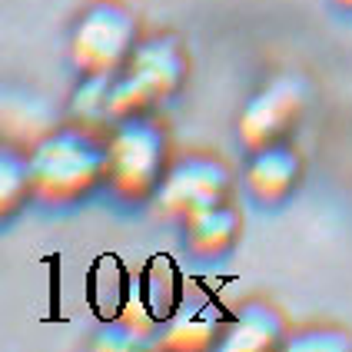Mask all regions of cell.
Listing matches in <instances>:
<instances>
[{"instance_id": "6da1fadb", "label": "cell", "mask_w": 352, "mask_h": 352, "mask_svg": "<svg viewBox=\"0 0 352 352\" xmlns=\"http://www.w3.org/2000/svg\"><path fill=\"white\" fill-rule=\"evenodd\" d=\"M34 193L50 203H74L107 183V146L87 130H57L37 140L30 153Z\"/></svg>"}, {"instance_id": "7a4b0ae2", "label": "cell", "mask_w": 352, "mask_h": 352, "mask_svg": "<svg viewBox=\"0 0 352 352\" xmlns=\"http://www.w3.org/2000/svg\"><path fill=\"white\" fill-rule=\"evenodd\" d=\"M166 137L143 117L120 120L107 143V183L126 199L157 193L166 176Z\"/></svg>"}, {"instance_id": "3957f363", "label": "cell", "mask_w": 352, "mask_h": 352, "mask_svg": "<svg viewBox=\"0 0 352 352\" xmlns=\"http://www.w3.org/2000/svg\"><path fill=\"white\" fill-rule=\"evenodd\" d=\"M137 17L120 7V3H94L83 17H80L74 40H70V54L74 63L83 70V77L107 74L113 77L120 67L130 60L137 50Z\"/></svg>"}, {"instance_id": "277c9868", "label": "cell", "mask_w": 352, "mask_h": 352, "mask_svg": "<svg viewBox=\"0 0 352 352\" xmlns=\"http://www.w3.org/2000/svg\"><path fill=\"white\" fill-rule=\"evenodd\" d=\"M306 110V83L293 74L273 77L256 94L243 117H239V137L250 150H263L283 143V137L296 126V120Z\"/></svg>"}, {"instance_id": "5b68a950", "label": "cell", "mask_w": 352, "mask_h": 352, "mask_svg": "<svg viewBox=\"0 0 352 352\" xmlns=\"http://www.w3.org/2000/svg\"><path fill=\"white\" fill-rule=\"evenodd\" d=\"M226 190H230V173L223 163L206 157H190L166 170L157 199L163 213L176 216V219H190L210 206H219Z\"/></svg>"}, {"instance_id": "8992f818", "label": "cell", "mask_w": 352, "mask_h": 352, "mask_svg": "<svg viewBox=\"0 0 352 352\" xmlns=\"http://www.w3.org/2000/svg\"><path fill=\"white\" fill-rule=\"evenodd\" d=\"M126 74L137 77L153 97H170L179 90V83L186 77V60L179 54L173 40L153 37V40H140L137 50L126 60Z\"/></svg>"}, {"instance_id": "52a82bcc", "label": "cell", "mask_w": 352, "mask_h": 352, "mask_svg": "<svg viewBox=\"0 0 352 352\" xmlns=\"http://www.w3.org/2000/svg\"><path fill=\"white\" fill-rule=\"evenodd\" d=\"M299 179V157L286 143H273L253 150L250 170H246V186L253 190L256 199H283Z\"/></svg>"}, {"instance_id": "ba28073f", "label": "cell", "mask_w": 352, "mask_h": 352, "mask_svg": "<svg viewBox=\"0 0 352 352\" xmlns=\"http://www.w3.org/2000/svg\"><path fill=\"white\" fill-rule=\"evenodd\" d=\"M236 233H239V219L230 206H210L203 213H196L186 219V236H190V246L199 256H219L233 246Z\"/></svg>"}, {"instance_id": "9c48e42d", "label": "cell", "mask_w": 352, "mask_h": 352, "mask_svg": "<svg viewBox=\"0 0 352 352\" xmlns=\"http://www.w3.org/2000/svg\"><path fill=\"white\" fill-rule=\"evenodd\" d=\"M279 316L266 306H246L243 316L230 326V333L223 339V349H266L279 346Z\"/></svg>"}, {"instance_id": "30bf717a", "label": "cell", "mask_w": 352, "mask_h": 352, "mask_svg": "<svg viewBox=\"0 0 352 352\" xmlns=\"http://www.w3.org/2000/svg\"><path fill=\"white\" fill-rule=\"evenodd\" d=\"M30 193H34L30 160H23L17 150H3V157H0V210L3 216L17 213Z\"/></svg>"}, {"instance_id": "8fae6325", "label": "cell", "mask_w": 352, "mask_h": 352, "mask_svg": "<svg viewBox=\"0 0 352 352\" xmlns=\"http://www.w3.org/2000/svg\"><path fill=\"white\" fill-rule=\"evenodd\" d=\"M110 90H113V80L107 74H94L87 77V83H80V90L74 94V117L83 120V126H97V123H107L113 120V110H110Z\"/></svg>"}, {"instance_id": "7c38bea8", "label": "cell", "mask_w": 352, "mask_h": 352, "mask_svg": "<svg viewBox=\"0 0 352 352\" xmlns=\"http://www.w3.org/2000/svg\"><path fill=\"white\" fill-rule=\"evenodd\" d=\"M216 336V319L206 316L203 309H183L170 322V333L163 336V346H176V349H203L210 346Z\"/></svg>"}, {"instance_id": "4fadbf2b", "label": "cell", "mask_w": 352, "mask_h": 352, "mask_svg": "<svg viewBox=\"0 0 352 352\" xmlns=\"http://www.w3.org/2000/svg\"><path fill=\"white\" fill-rule=\"evenodd\" d=\"M157 103V97L140 83L137 77H126L113 83L110 90V110H113V120H130V117H143L150 107Z\"/></svg>"}, {"instance_id": "5bb4252c", "label": "cell", "mask_w": 352, "mask_h": 352, "mask_svg": "<svg viewBox=\"0 0 352 352\" xmlns=\"http://www.w3.org/2000/svg\"><path fill=\"white\" fill-rule=\"evenodd\" d=\"M293 349H309V346H322V349H346L349 339L346 336H336V333H309V336H299L289 342Z\"/></svg>"}, {"instance_id": "9a60e30c", "label": "cell", "mask_w": 352, "mask_h": 352, "mask_svg": "<svg viewBox=\"0 0 352 352\" xmlns=\"http://www.w3.org/2000/svg\"><path fill=\"white\" fill-rule=\"evenodd\" d=\"M339 3H342V7H352V0H339Z\"/></svg>"}]
</instances>
